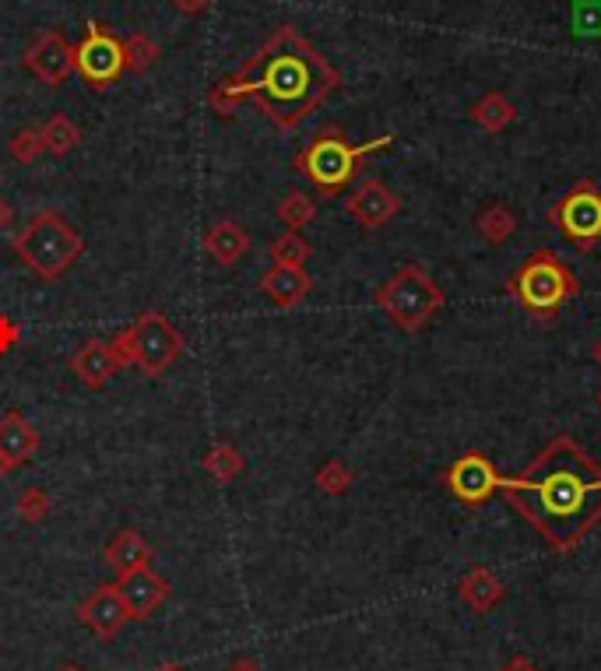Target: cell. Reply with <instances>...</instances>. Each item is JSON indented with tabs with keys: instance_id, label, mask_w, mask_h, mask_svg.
Returning <instances> with one entry per match:
<instances>
[{
	"instance_id": "cell-1",
	"label": "cell",
	"mask_w": 601,
	"mask_h": 671,
	"mask_svg": "<svg viewBox=\"0 0 601 671\" xmlns=\"http://www.w3.org/2000/svg\"><path fill=\"white\" fill-rule=\"evenodd\" d=\"M499 492L556 552H573L601 524V465L567 433L520 475H503Z\"/></svg>"
},
{
	"instance_id": "cell-2",
	"label": "cell",
	"mask_w": 601,
	"mask_h": 671,
	"mask_svg": "<svg viewBox=\"0 0 601 671\" xmlns=\"http://www.w3.org/2000/svg\"><path fill=\"white\" fill-rule=\"evenodd\" d=\"M338 85L341 74L331 61L293 25H282L232 78H222L208 92V106L219 117H232L250 99L278 130H296L331 99Z\"/></svg>"
},
{
	"instance_id": "cell-3",
	"label": "cell",
	"mask_w": 601,
	"mask_h": 671,
	"mask_svg": "<svg viewBox=\"0 0 601 671\" xmlns=\"http://www.w3.org/2000/svg\"><path fill=\"white\" fill-rule=\"evenodd\" d=\"M507 292L528 317L549 323L559 317V310H563L570 299H577L580 281L563 257H556L552 251H535L528 260H520V267L510 275Z\"/></svg>"
},
{
	"instance_id": "cell-4",
	"label": "cell",
	"mask_w": 601,
	"mask_h": 671,
	"mask_svg": "<svg viewBox=\"0 0 601 671\" xmlns=\"http://www.w3.org/2000/svg\"><path fill=\"white\" fill-rule=\"evenodd\" d=\"M14 254L35 278L56 281L85 254V239L77 236V228L64 215H56V211H35L22 225V233L14 236Z\"/></svg>"
},
{
	"instance_id": "cell-5",
	"label": "cell",
	"mask_w": 601,
	"mask_h": 671,
	"mask_svg": "<svg viewBox=\"0 0 601 671\" xmlns=\"http://www.w3.org/2000/svg\"><path fill=\"white\" fill-rule=\"evenodd\" d=\"M391 141H394L391 134H383V138H373L366 145H352L341 130L327 127L296 156V169L320 190L324 198H335L356 180L362 159L373 156V151L391 148Z\"/></svg>"
},
{
	"instance_id": "cell-6",
	"label": "cell",
	"mask_w": 601,
	"mask_h": 671,
	"mask_svg": "<svg viewBox=\"0 0 601 671\" xmlns=\"http://www.w3.org/2000/svg\"><path fill=\"white\" fill-rule=\"evenodd\" d=\"M109 349H113L116 362H120V370L134 366L148 380H155L169 366H177V359L183 355V334L172 328L169 317H162L159 310H148L134 320L130 328L113 334Z\"/></svg>"
},
{
	"instance_id": "cell-7",
	"label": "cell",
	"mask_w": 601,
	"mask_h": 671,
	"mask_svg": "<svg viewBox=\"0 0 601 671\" xmlns=\"http://www.w3.org/2000/svg\"><path fill=\"white\" fill-rule=\"evenodd\" d=\"M377 306L391 317L401 331H422L440 310L447 296L433 281V275L419 264H404L377 289Z\"/></svg>"
},
{
	"instance_id": "cell-8",
	"label": "cell",
	"mask_w": 601,
	"mask_h": 671,
	"mask_svg": "<svg viewBox=\"0 0 601 671\" xmlns=\"http://www.w3.org/2000/svg\"><path fill=\"white\" fill-rule=\"evenodd\" d=\"M549 222L577 251H594L601 243V187L594 180L573 183L567 194L549 207Z\"/></svg>"
},
{
	"instance_id": "cell-9",
	"label": "cell",
	"mask_w": 601,
	"mask_h": 671,
	"mask_svg": "<svg viewBox=\"0 0 601 671\" xmlns=\"http://www.w3.org/2000/svg\"><path fill=\"white\" fill-rule=\"evenodd\" d=\"M74 71L82 74L85 85H92L95 92L109 88L127 71L124 67V40H116L109 25L95 22L85 32V40L74 46Z\"/></svg>"
},
{
	"instance_id": "cell-10",
	"label": "cell",
	"mask_w": 601,
	"mask_h": 671,
	"mask_svg": "<svg viewBox=\"0 0 601 671\" xmlns=\"http://www.w3.org/2000/svg\"><path fill=\"white\" fill-rule=\"evenodd\" d=\"M499 482L503 475L496 471L489 457L478 450L457 457V461L443 471V486H447V492L464 507H482L486 500H493V492H499Z\"/></svg>"
},
{
	"instance_id": "cell-11",
	"label": "cell",
	"mask_w": 601,
	"mask_h": 671,
	"mask_svg": "<svg viewBox=\"0 0 601 671\" xmlns=\"http://www.w3.org/2000/svg\"><path fill=\"white\" fill-rule=\"evenodd\" d=\"M25 67L50 88L64 85L74 74V46L56 29H43L35 35V43L25 50Z\"/></svg>"
},
{
	"instance_id": "cell-12",
	"label": "cell",
	"mask_w": 601,
	"mask_h": 671,
	"mask_svg": "<svg viewBox=\"0 0 601 671\" xmlns=\"http://www.w3.org/2000/svg\"><path fill=\"white\" fill-rule=\"evenodd\" d=\"M77 622L88 626L99 640H116L130 622V611L120 598L116 584H99L88 598L77 605Z\"/></svg>"
},
{
	"instance_id": "cell-13",
	"label": "cell",
	"mask_w": 601,
	"mask_h": 671,
	"mask_svg": "<svg viewBox=\"0 0 601 671\" xmlns=\"http://www.w3.org/2000/svg\"><path fill=\"white\" fill-rule=\"evenodd\" d=\"M345 211L352 215L362 228H383L387 222H394L398 219V211H401V201L394 198V190L380 183V180H362L356 190H352V198L345 201Z\"/></svg>"
},
{
	"instance_id": "cell-14",
	"label": "cell",
	"mask_w": 601,
	"mask_h": 671,
	"mask_svg": "<svg viewBox=\"0 0 601 671\" xmlns=\"http://www.w3.org/2000/svg\"><path fill=\"white\" fill-rule=\"evenodd\" d=\"M116 590H120V598L130 611V622H145L151 611L169 598V581L159 577L151 566H145L138 573H130V577L116 581Z\"/></svg>"
},
{
	"instance_id": "cell-15",
	"label": "cell",
	"mask_w": 601,
	"mask_h": 671,
	"mask_svg": "<svg viewBox=\"0 0 601 671\" xmlns=\"http://www.w3.org/2000/svg\"><path fill=\"white\" fill-rule=\"evenodd\" d=\"M35 450H39L35 426L18 408H8L4 415H0V461L14 471V468L29 465Z\"/></svg>"
},
{
	"instance_id": "cell-16",
	"label": "cell",
	"mask_w": 601,
	"mask_h": 671,
	"mask_svg": "<svg viewBox=\"0 0 601 671\" xmlns=\"http://www.w3.org/2000/svg\"><path fill=\"white\" fill-rule=\"evenodd\" d=\"M261 292L282 306V310H293L309 292H314V278L306 275V267H285V264H271L261 275Z\"/></svg>"
},
{
	"instance_id": "cell-17",
	"label": "cell",
	"mask_w": 601,
	"mask_h": 671,
	"mask_svg": "<svg viewBox=\"0 0 601 671\" xmlns=\"http://www.w3.org/2000/svg\"><path fill=\"white\" fill-rule=\"evenodd\" d=\"M151 555H155L151 545L141 539V531H134V528L116 531L103 548V560L116 573V581H124V577H130V573L151 566Z\"/></svg>"
},
{
	"instance_id": "cell-18",
	"label": "cell",
	"mask_w": 601,
	"mask_h": 671,
	"mask_svg": "<svg viewBox=\"0 0 601 671\" xmlns=\"http://www.w3.org/2000/svg\"><path fill=\"white\" fill-rule=\"evenodd\" d=\"M116 370H120V362H116L109 341H99V338L82 344V349L71 355V373L82 380L85 387H92V391L106 387Z\"/></svg>"
},
{
	"instance_id": "cell-19",
	"label": "cell",
	"mask_w": 601,
	"mask_h": 671,
	"mask_svg": "<svg viewBox=\"0 0 601 671\" xmlns=\"http://www.w3.org/2000/svg\"><path fill=\"white\" fill-rule=\"evenodd\" d=\"M457 598L468 605L475 616H489V611H493L503 598H507V587H503V581L496 577L493 569L472 566V569L461 577V584H457Z\"/></svg>"
},
{
	"instance_id": "cell-20",
	"label": "cell",
	"mask_w": 601,
	"mask_h": 671,
	"mask_svg": "<svg viewBox=\"0 0 601 671\" xmlns=\"http://www.w3.org/2000/svg\"><path fill=\"white\" fill-rule=\"evenodd\" d=\"M204 251L211 254V260L222 264V267H232V264H240L250 251V236H246V228L240 222H215L204 233Z\"/></svg>"
},
{
	"instance_id": "cell-21",
	"label": "cell",
	"mask_w": 601,
	"mask_h": 671,
	"mask_svg": "<svg viewBox=\"0 0 601 671\" xmlns=\"http://www.w3.org/2000/svg\"><path fill=\"white\" fill-rule=\"evenodd\" d=\"M517 117V109L514 103L507 99L503 92H486L482 99L472 106V120L482 127V130H489V134H499V130H507Z\"/></svg>"
},
{
	"instance_id": "cell-22",
	"label": "cell",
	"mask_w": 601,
	"mask_h": 671,
	"mask_svg": "<svg viewBox=\"0 0 601 671\" xmlns=\"http://www.w3.org/2000/svg\"><path fill=\"white\" fill-rule=\"evenodd\" d=\"M201 468L211 475V482L215 486H229V482H236L240 471H243V454L232 444H215L201 457Z\"/></svg>"
},
{
	"instance_id": "cell-23",
	"label": "cell",
	"mask_w": 601,
	"mask_h": 671,
	"mask_svg": "<svg viewBox=\"0 0 601 671\" xmlns=\"http://www.w3.org/2000/svg\"><path fill=\"white\" fill-rule=\"evenodd\" d=\"M39 134H43L46 151H50V156H56V159L71 156V151L77 148V141H82V130H77L74 120L64 117V113H53V117L43 127H39Z\"/></svg>"
},
{
	"instance_id": "cell-24",
	"label": "cell",
	"mask_w": 601,
	"mask_h": 671,
	"mask_svg": "<svg viewBox=\"0 0 601 671\" xmlns=\"http://www.w3.org/2000/svg\"><path fill=\"white\" fill-rule=\"evenodd\" d=\"M317 219V201L303 194V190H288V194L278 201V222L288 228V233H299L309 222Z\"/></svg>"
},
{
	"instance_id": "cell-25",
	"label": "cell",
	"mask_w": 601,
	"mask_h": 671,
	"mask_svg": "<svg viewBox=\"0 0 601 671\" xmlns=\"http://www.w3.org/2000/svg\"><path fill=\"white\" fill-rule=\"evenodd\" d=\"M478 233H482V239L486 243H493V246H503L507 243L514 233H517V219H514V211L507 207V204H493V207H486L478 215Z\"/></svg>"
},
{
	"instance_id": "cell-26",
	"label": "cell",
	"mask_w": 601,
	"mask_h": 671,
	"mask_svg": "<svg viewBox=\"0 0 601 671\" xmlns=\"http://www.w3.org/2000/svg\"><path fill=\"white\" fill-rule=\"evenodd\" d=\"M155 61H159V43L151 40L145 32H134L124 40V67L127 71H148Z\"/></svg>"
},
{
	"instance_id": "cell-27",
	"label": "cell",
	"mask_w": 601,
	"mask_h": 671,
	"mask_svg": "<svg viewBox=\"0 0 601 671\" xmlns=\"http://www.w3.org/2000/svg\"><path fill=\"white\" fill-rule=\"evenodd\" d=\"M309 254H314V246H309L299 233H288V228L271 243V260L285 264V267H303L309 260Z\"/></svg>"
},
{
	"instance_id": "cell-28",
	"label": "cell",
	"mask_w": 601,
	"mask_h": 671,
	"mask_svg": "<svg viewBox=\"0 0 601 671\" xmlns=\"http://www.w3.org/2000/svg\"><path fill=\"white\" fill-rule=\"evenodd\" d=\"M314 482H317V489L324 492V496H345L348 489H352V482H356V475H352V468H348L345 461H324L320 468H317V475H314Z\"/></svg>"
},
{
	"instance_id": "cell-29",
	"label": "cell",
	"mask_w": 601,
	"mask_h": 671,
	"mask_svg": "<svg viewBox=\"0 0 601 671\" xmlns=\"http://www.w3.org/2000/svg\"><path fill=\"white\" fill-rule=\"evenodd\" d=\"M43 151H46V145H43V134H39V127H25V130H18L11 138V159L22 162V166H32L39 156H43Z\"/></svg>"
},
{
	"instance_id": "cell-30",
	"label": "cell",
	"mask_w": 601,
	"mask_h": 671,
	"mask_svg": "<svg viewBox=\"0 0 601 671\" xmlns=\"http://www.w3.org/2000/svg\"><path fill=\"white\" fill-rule=\"evenodd\" d=\"M18 516L29 524H43L46 516H50V496L43 489H25V492H18Z\"/></svg>"
},
{
	"instance_id": "cell-31",
	"label": "cell",
	"mask_w": 601,
	"mask_h": 671,
	"mask_svg": "<svg viewBox=\"0 0 601 671\" xmlns=\"http://www.w3.org/2000/svg\"><path fill=\"white\" fill-rule=\"evenodd\" d=\"M18 344V328H14V320L11 317H0V355L11 352Z\"/></svg>"
},
{
	"instance_id": "cell-32",
	"label": "cell",
	"mask_w": 601,
	"mask_h": 671,
	"mask_svg": "<svg viewBox=\"0 0 601 671\" xmlns=\"http://www.w3.org/2000/svg\"><path fill=\"white\" fill-rule=\"evenodd\" d=\"M172 4H177V11H183V14H204L215 0H172Z\"/></svg>"
},
{
	"instance_id": "cell-33",
	"label": "cell",
	"mask_w": 601,
	"mask_h": 671,
	"mask_svg": "<svg viewBox=\"0 0 601 671\" xmlns=\"http://www.w3.org/2000/svg\"><path fill=\"white\" fill-rule=\"evenodd\" d=\"M499 671H538V668H535V661L528 654H514L510 661H503Z\"/></svg>"
},
{
	"instance_id": "cell-34",
	"label": "cell",
	"mask_w": 601,
	"mask_h": 671,
	"mask_svg": "<svg viewBox=\"0 0 601 671\" xmlns=\"http://www.w3.org/2000/svg\"><path fill=\"white\" fill-rule=\"evenodd\" d=\"M11 225H14V207L4 198H0V233H8Z\"/></svg>"
},
{
	"instance_id": "cell-35",
	"label": "cell",
	"mask_w": 601,
	"mask_h": 671,
	"mask_svg": "<svg viewBox=\"0 0 601 671\" xmlns=\"http://www.w3.org/2000/svg\"><path fill=\"white\" fill-rule=\"evenodd\" d=\"M229 671H261V668L254 661H240V664H232Z\"/></svg>"
},
{
	"instance_id": "cell-36",
	"label": "cell",
	"mask_w": 601,
	"mask_h": 671,
	"mask_svg": "<svg viewBox=\"0 0 601 671\" xmlns=\"http://www.w3.org/2000/svg\"><path fill=\"white\" fill-rule=\"evenodd\" d=\"M155 671H187V668H183V664H159Z\"/></svg>"
},
{
	"instance_id": "cell-37",
	"label": "cell",
	"mask_w": 601,
	"mask_h": 671,
	"mask_svg": "<svg viewBox=\"0 0 601 671\" xmlns=\"http://www.w3.org/2000/svg\"><path fill=\"white\" fill-rule=\"evenodd\" d=\"M594 362L601 366V338H598V344H594Z\"/></svg>"
},
{
	"instance_id": "cell-38",
	"label": "cell",
	"mask_w": 601,
	"mask_h": 671,
	"mask_svg": "<svg viewBox=\"0 0 601 671\" xmlns=\"http://www.w3.org/2000/svg\"><path fill=\"white\" fill-rule=\"evenodd\" d=\"M56 671H85V668H77V664H61Z\"/></svg>"
},
{
	"instance_id": "cell-39",
	"label": "cell",
	"mask_w": 601,
	"mask_h": 671,
	"mask_svg": "<svg viewBox=\"0 0 601 671\" xmlns=\"http://www.w3.org/2000/svg\"><path fill=\"white\" fill-rule=\"evenodd\" d=\"M8 475H11V468H8L4 461H0V478H8Z\"/></svg>"
},
{
	"instance_id": "cell-40",
	"label": "cell",
	"mask_w": 601,
	"mask_h": 671,
	"mask_svg": "<svg viewBox=\"0 0 601 671\" xmlns=\"http://www.w3.org/2000/svg\"><path fill=\"white\" fill-rule=\"evenodd\" d=\"M598 405H601V391H598Z\"/></svg>"
}]
</instances>
